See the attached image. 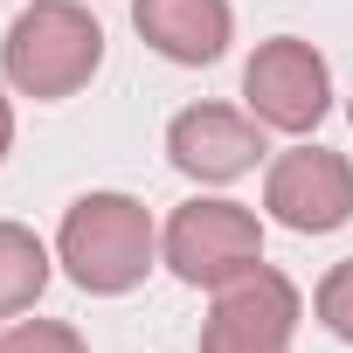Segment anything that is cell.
<instances>
[{
  "mask_svg": "<svg viewBox=\"0 0 353 353\" xmlns=\"http://www.w3.org/2000/svg\"><path fill=\"white\" fill-rule=\"evenodd\" d=\"M56 263L70 270L77 291L90 298H125L145 284V270L159 263V229L145 215V201L118 194V188H97V194H77L63 208V229H56Z\"/></svg>",
  "mask_w": 353,
  "mask_h": 353,
  "instance_id": "6da1fadb",
  "label": "cell"
},
{
  "mask_svg": "<svg viewBox=\"0 0 353 353\" xmlns=\"http://www.w3.org/2000/svg\"><path fill=\"white\" fill-rule=\"evenodd\" d=\"M97 63H104V28L77 0H35L14 14L8 42H0V77L35 104L77 97L97 77Z\"/></svg>",
  "mask_w": 353,
  "mask_h": 353,
  "instance_id": "7a4b0ae2",
  "label": "cell"
},
{
  "mask_svg": "<svg viewBox=\"0 0 353 353\" xmlns=\"http://www.w3.org/2000/svg\"><path fill=\"white\" fill-rule=\"evenodd\" d=\"M159 263L194 284V291H222L236 284L243 270L263 263V222L243 208V201H222V194H194L166 215L159 229Z\"/></svg>",
  "mask_w": 353,
  "mask_h": 353,
  "instance_id": "3957f363",
  "label": "cell"
},
{
  "mask_svg": "<svg viewBox=\"0 0 353 353\" xmlns=\"http://www.w3.org/2000/svg\"><path fill=\"white\" fill-rule=\"evenodd\" d=\"M243 104L263 132H312L332 111V70L312 42L298 35H270L250 63H243Z\"/></svg>",
  "mask_w": 353,
  "mask_h": 353,
  "instance_id": "277c9868",
  "label": "cell"
},
{
  "mask_svg": "<svg viewBox=\"0 0 353 353\" xmlns=\"http://www.w3.org/2000/svg\"><path fill=\"white\" fill-rule=\"evenodd\" d=\"M305 319V298L284 270L256 263L236 284L215 291L208 319H201V353H291V332Z\"/></svg>",
  "mask_w": 353,
  "mask_h": 353,
  "instance_id": "5b68a950",
  "label": "cell"
},
{
  "mask_svg": "<svg viewBox=\"0 0 353 353\" xmlns=\"http://www.w3.org/2000/svg\"><path fill=\"white\" fill-rule=\"evenodd\" d=\"M263 208L291 236H332L353 222V159L332 145H291L263 173Z\"/></svg>",
  "mask_w": 353,
  "mask_h": 353,
  "instance_id": "8992f818",
  "label": "cell"
},
{
  "mask_svg": "<svg viewBox=\"0 0 353 353\" xmlns=\"http://www.w3.org/2000/svg\"><path fill=\"white\" fill-rule=\"evenodd\" d=\"M166 159L201 188H229L263 159V125L236 104H188L166 125Z\"/></svg>",
  "mask_w": 353,
  "mask_h": 353,
  "instance_id": "52a82bcc",
  "label": "cell"
},
{
  "mask_svg": "<svg viewBox=\"0 0 353 353\" xmlns=\"http://www.w3.org/2000/svg\"><path fill=\"white\" fill-rule=\"evenodd\" d=\"M132 28L145 49H159L166 63L201 70L222 63L236 42V8L229 0H132Z\"/></svg>",
  "mask_w": 353,
  "mask_h": 353,
  "instance_id": "ba28073f",
  "label": "cell"
},
{
  "mask_svg": "<svg viewBox=\"0 0 353 353\" xmlns=\"http://www.w3.org/2000/svg\"><path fill=\"white\" fill-rule=\"evenodd\" d=\"M49 291V250L35 229L0 222V319H21L35 298Z\"/></svg>",
  "mask_w": 353,
  "mask_h": 353,
  "instance_id": "9c48e42d",
  "label": "cell"
},
{
  "mask_svg": "<svg viewBox=\"0 0 353 353\" xmlns=\"http://www.w3.org/2000/svg\"><path fill=\"white\" fill-rule=\"evenodd\" d=\"M0 353H90V346L63 319H14V325H0Z\"/></svg>",
  "mask_w": 353,
  "mask_h": 353,
  "instance_id": "30bf717a",
  "label": "cell"
},
{
  "mask_svg": "<svg viewBox=\"0 0 353 353\" xmlns=\"http://www.w3.org/2000/svg\"><path fill=\"white\" fill-rule=\"evenodd\" d=\"M312 312H319V325H325L332 339H346V346H353V256H346V263H332V270L319 277Z\"/></svg>",
  "mask_w": 353,
  "mask_h": 353,
  "instance_id": "8fae6325",
  "label": "cell"
},
{
  "mask_svg": "<svg viewBox=\"0 0 353 353\" xmlns=\"http://www.w3.org/2000/svg\"><path fill=\"white\" fill-rule=\"evenodd\" d=\"M8 145H14V104H8V90H0V159H8Z\"/></svg>",
  "mask_w": 353,
  "mask_h": 353,
  "instance_id": "7c38bea8",
  "label": "cell"
},
{
  "mask_svg": "<svg viewBox=\"0 0 353 353\" xmlns=\"http://www.w3.org/2000/svg\"><path fill=\"white\" fill-rule=\"evenodd\" d=\"M346 118H353V104H346Z\"/></svg>",
  "mask_w": 353,
  "mask_h": 353,
  "instance_id": "4fadbf2b",
  "label": "cell"
}]
</instances>
